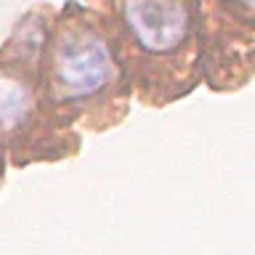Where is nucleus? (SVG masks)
<instances>
[{
    "mask_svg": "<svg viewBox=\"0 0 255 255\" xmlns=\"http://www.w3.org/2000/svg\"><path fill=\"white\" fill-rule=\"evenodd\" d=\"M242 3H247V0H242Z\"/></svg>",
    "mask_w": 255,
    "mask_h": 255,
    "instance_id": "nucleus-4",
    "label": "nucleus"
},
{
    "mask_svg": "<svg viewBox=\"0 0 255 255\" xmlns=\"http://www.w3.org/2000/svg\"><path fill=\"white\" fill-rule=\"evenodd\" d=\"M56 88L64 99H83L99 93L112 75V56L93 35H72L56 51Z\"/></svg>",
    "mask_w": 255,
    "mask_h": 255,
    "instance_id": "nucleus-1",
    "label": "nucleus"
},
{
    "mask_svg": "<svg viewBox=\"0 0 255 255\" xmlns=\"http://www.w3.org/2000/svg\"><path fill=\"white\" fill-rule=\"evenodd\" d=\"M29 112V91L16 80H0V123L16 128Z\"/></svg>",
    "mask_w": 255,
    "mask_h": 255,
    "instance_id": "nucleus-3",
    "label": "nucleus"
},
{
    "mask_svg": "<svg viewBox=\"0 0 255 255\" xmlns=\"http://www.w3.org/2000/svg\"><path fill=\"white\" fill-rule=\"evenodd\" d=\"M123 16L135 43L151 53L178 48L191 27L186 0H123Z\"/></svg>",
    "mask_w": 255,
    "mask_h": 255,
    "instance_id": "nucleus-2",
    "label": "nucleus"
}]
</instances>
